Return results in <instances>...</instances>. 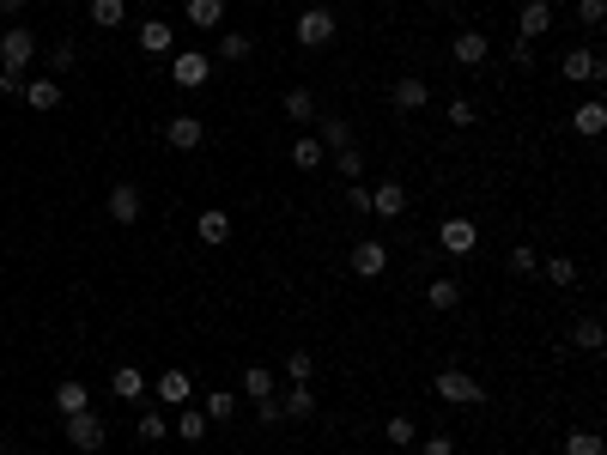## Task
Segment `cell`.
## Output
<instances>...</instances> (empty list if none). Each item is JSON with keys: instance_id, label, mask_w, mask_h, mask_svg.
I'll use <instances>...</instances> for the list:
<instances>
[{"instance_id": "cell-1", "label": "cell", "mask_w": 607, "mask_h": 455, "mask_svg": "<svg viewBox=\"0 0 607 455\" xmlns=\"http://www.w3.org/2000/svg\"><path fill=\"white\" fill-rule=\"evenodd\" d=\"M103 437H109V431H103V419L92 413V407H85V413H68V443H73L79 455H98Z\"/></svg>"}, {"instance_id": "cell-2", "label": "cell", "mask_w": 607, "mask_h": 455, "mask_svg": "<svg viewBox=\"0 0 607 455\" xmlns=\"http://www.w3.org/2000/svg\"><path fill=\"white\" fill-rule=\"evenodd\" d=\"M438 395H443V401H456V407H480V401H486V388L473 383L468 371H456V364L438 371Z\"/></svg>"}, {"instance_id": "cell-3", "label": "cell", "mask_w": 607, "mask_h": 455, "mask_svg": "<svg viewBox=\"0 0 607 455\" xmlns=\"http://www.w3.org/2000/svg\"><path fill=\"white\" fill-rule=\"evenodd\" d=\"M0 61H6V73H25L36 61V36L25 25H12V31L0 36Z\"/></svg>"}, {"instance_id": "cell-4", "label": "cell", "mask_w": 607, "mask_h": 455, "mask_svg": "<svg viewBox=\"0 0 607 455\" xmlns=\"http://www.w3.org/2000/svg\"><path fill=\"white\" fill-rule=\"evenodd\" d=\"M298 43L304 49H322V43H335V12L328 6H310L298 19Z\"/></svg>"}, {"instance_id": "cell-5", "label": "cell", "mask_w": 607, "mask_h": 455, "mask_svg": "<svg viewBox=\"0 0 607 455\" xmlns=\"http://www.w3.org/2000/svg\"><path fill=\"white\" fill-rule=\"evenodd\" d=\"M206 73H213V61H206L201 49H182V55L170 61V79H176V85H189V92H201Z\"/></svg>"}, {"instance_id": "cell-6", "label": "cell", "mask_w": 607, "mask_h": 455, "mask_svg": "<svg viewBox=\"0 0 607 455\" xmlns=\"http://www.w3.org/2000/svg\"><path fill=\"white\" fill-rule=\"evenodd\" d=\"M438 243L449 249V255H468V249L480 243V231H473V219L456 212V219H443V225H438Z\"/></svg>"}, {"instance_id": "cell-7", "label": "cell", "mask_w": 607, "mask_h": 455, "mask_svg": "<svg viewBox=\"0 0 607 455\" xmlns=\"http://www.w3.org/2000/svg\"><path fill=\"white\" fill-rule=\"evenodd\" d=\"M383 267H389V249L376 243V237H365V243L352 249V274L359 280H383Z\"/></svg>"}, {"instance_id": "cell-8", "label": "cell", "mask_w": 607, "mask_h": 455, "mask_svg": "<svg viewBox=\"0 0 607 455\" xmlns=\"http://www.w3.org/2000/svg\"><path fill=\"white\" fill-rule=\"evenodd\" d=\"M559 73H565V79H589V85H595V79H607V61L595 55V49H571Z\"/></svg>"}, {"instance_id": "cell-9", "label": "cell", "mask_w": 607, "mask_h": 455, "mask_svg": "<svg viewBox=\"0 0 607 455\" xmlns=\"http://www.w3.org/2000/svg\"><path fill=\"white\" fill-rule=\"evenodd\" d=\"M140 207H146V201H140L134 182H116V188H109V219H116V225H134Z\"/></svg>"}, {"instance_id": "cell-10", "label": "cell", "mask_w": 607, "mask_h": 455, "mask_svg": "<svg viewBox=\"0 0 607 455\" xmlns=\"http://www.w3.org/2000/svg\"><path fill=\"white\" fill-rule=\"evenodd\" d=\"M553 31V6H546V0H529V6H522V19H516V36H522V43H535V36H546Z\"/></svg>"}, {"instance_id": "cell-11", "label": "cell", "mask_w": 607, "mask_h": 455, "mask_svg": "<svg viewBox=\"0 0 607 455\" xmlns=\"http://www.w3.org/2000/svg\"><path fill=\"white\" fill-rule=\"evenodd\" d=\"M371 212H376V219H401V212H407V188H401V182H376V188H371Z\"/></svg>"}, {"instance_id": "cell-12", "label": "cell", "mask_w": 607, "mask_h": 455, "mask_svg": "<svg viewBox=\"0 0 607 455\" xmlns=\"http://www.w3.org/2000/svg\"><path fill=\"white\" fill-rule=\"evenodd\" d=\"M189 395H195V377H189V371H165V377H158V401H165V407H189Z\"/></svg>"}, {"instance_id": "cell-13", "label": "cell", "mask_w": 607, "mask_h": 455, "mask_svg": "<svg viewBox=\"0 0 607 455\" xmlns=\"http://www.w3.org/2000/svg\"><path fill=\"white\" fill-rule=\"evenodd\" d=\"M195 237H201V243H231V212H219V207H206L201 212V225H195Z\"/></svg>"}, {"instance_id": "cell-14", "label": "cell", "mask_w": 607, "mask_h": 455, "mask_svg": "<svg viewBox=\"0 0 607 455\" xmlns=\"http://www.w3.org/2000/svg\"><path fill=\"white\" fill-rule=\"evenodd\" d=\"M165 140L176 146V152H195V146L206 140V128H201V122H195V116H176V122H170V128H165Z\"/></svg>"}, {"instance_id": "cell-15", "label": "cell", "mask_w": 607, "mask_h": 455, "mask_svg": "<svg viewBox=\"0 0 607 455\" xmlns=\"http://www.w3.org/2000/svg\"><path fill=\"white\" fill-rule=\"evenodd\" d=\"M389 98H395V109H401V116H413V109H425L432 85H425V79H395V92H389Z\"/></svg>"}, {"instance_id": "cell-16", "label": "cell", "mask_w": 607, "mask_h": 455, "mask_svg": "<svg viewBox=\"0 0 607 455\" xmlns=\"http://www.w3.org/2000/svg\"><path fill=\"white\" fill-rule=\"evenodd\" d=\"M486 49H492V43H486L480 31H462L456 43H449V55H456L462 68H480V61H486Z\"/></svg>"}, {"instance_id": "cell-17", "label": "cell", "mask_w": 607, "mask_h": 455, "mask_svg": "<svg viewBox=\"0 0 607 455\" xmlns=\"http://www.w3.org/2000/svg\"><path fill=\"white\" fill-rule=\"evenodd\" d=\"M55 407H61V413H85V407H92L85 383H79V377H61V383H55Z\"/></svg>"}, {"instance_id": "cell-18", "label": "cell", "mask_w": 607, "mask_h": 455, "mask_svg": "<svg viewBox=\"0 0 607 455\" xmlns=\"http://www.w3.org/2000/svg\"><path fill=\"white\" fill-rule=\"evenodd\" d=\"M109 388H116V401H140V395H146V371H140V364H122V371L109 377Z\"/></svg>"}, {"instance_id": "cell-19", "label": "cell", "mask_w": 607, "mask_h": 455, "mask_svg": "<svg viewBox=\"0 0 607 455\" xmlns=\"http://www.w3.org/2000/svg\"><path fill=\"white\" fill-rule=\"evenodd\" d=\"M170 43H176V31H170L165 19H146V25H140V49H146V55H165Z\"/></svg>"}, {"instance_id": "cell-20", "label": "cell", "mask_w": 607, "mask_h": 455, "mask_svg": "<svg viewBox=\"0 0 607 455\" xmlns=\"http://www.w3.org/2000/svg\"><path fill=\"white\" fill-rule=\"evenodd\" d=\"M19 98H25L31 109H61V85H55V79H31Z\"/></svg>"}, {"instance_id": "cell-21", "label": "cell", "mask_w": 607, "mask_h": 455, "mask_svg": "<svg viewBox=\"0 0 607 455\" xmlns=\"http://www.w3.org/2000/svg\"><path fill=\"white\" fill-rule=\"evenodd\" d=\"M279 413H286V419H310V413H316V395H310V383H292V395L279 401Z\"/></svg>"}, {"instance_id": "cell-22", "label": "cell", "mask_w": 607, "mask_h": 455, "mask_svg": "<svg viewBox=\"0 0 607 455\" xmlns=\"http://www.w3.org/2000/svg\"><path fill=\"white\" fill-rule=\"evenodd\" d=\"M425 304H432V310H456V304H462V285L456 280H425Z\"/></svg>"}, {"instance_id": "cell-23", "label": "cell", "mask_w": 607, "mask_h": 455, "mask_svg": "<svg viewBox=\"0 0 607 455\" xmlns=\"http://www.w3.org/2000/svg\"><path fill=\"white\" fill-rule=\"evenodd\" d=\"M122 19H128V0H92V25L98 31H116Z\"/></svg>"}, {"instance_id": "cell-24", "label": "cell", "mask_w": 607, "mask_h": 455, "mask_svg": "<svg viewBox=\"0 0 607 455\" xmlns=\"http://www.w3.org/2000/svg\"><path fill=\"white\" fill-rule=\"evenodd\" d=\"M322 152H328V146L316 140V134H304V140H292V164H298V171H316V164H322Z\"/></svg>"}, {"instance_id": "cell-25", "label": "cell", "mask_w": 607, "mask_h": 455, "mask_svg": "<svg viewBox=\"0 0 607 455\" xmlns=\"http://www.w3.org/2000/svg\"><path fill=\"white\" fill-rule=\"evenodd\" d=\"M286 122H310V116H316V98H310V92H304V85H292V92H286Z\"/></svg>"}, {"instance_id": "cell-26", "label": "cell", "mask_w": 607, "mask_h": 455, "mask_svg": "<svg viewBox=\"0 0 607 455\" xmlns=\"http://www.w3.org/2000/svg\"><path fill=\"white\" fill-rule=\"evenodd\" d=\"M225 19V0H189V25H201V31H213Z\"/></svg>"}, {"instance_id": "cell-27", "label": "cell", "mask_w": 607, "mask_h": 455, "mask_svg": "<svg viewBox=\"0 0 607 455\" xmlns=\"http://www.w3.org/2000/svg\"><path fill=\"white\" fill-rule=\"evenodd\" d=\"M316 140H322V146H335V152H340V146H352V122H346V116H328Z\"/></svg>"}, {"instance_id": "cell-28", "label": "cell", "mask_w": 607, "mask_h": 455, "mask_svg": "<svg viewBox=\"0 0 607 455\" xmlns=\"http://www.w3.org/2000/svg\"><path fill=\"white\" fill-rule=\"evenodd\" d=\"M571 340H577L583 352H602V340H607V334H602V322H595V315H583V322L571 328Z\"/></svg>"}, {"instance_id": "cell-29", "label": "cell", "mask_w": 607, "mask_h": 455, "mask_svg": "<svg viewBox=\"0 0 607 455\" xmlns=\"http://www.w3.org/2000/svg\"><path fill=\"white\" fill-rule=\"evenodd\" d=\"M602 128H607V104H583V109H577V134H589V140H595Z\"/></svg>"}, {"instance_id": "cell-30", "label": "cell", "mask_w": 607, "mask_h": 455, "mask_svg": "<svg viewBox=\"0 0 607 455\" xmlns=\"http://www.w3.org/2000/svg\"><path fill=\"white\" fill-rule=\"evenodd\" d=\"M170 431H182V443H201V437L213 431V425H206V413H189V407H182V419L170 425Z\"/></svg>"}, {"instance_id": "cell-31", "label": "cell", "mask_w": 607, "mask_h": 455, "mask_svg": "<svg viewBox=\"0 0 607 455\" xmlns=\"http://www.w3.org/2000/svg\"><path fill=\"white\" fill-rule=\"evenodd\" d=\"M249 55H255V43H249V36H219V61H249Z\"/></svg>"}, {"instance_id": "cell-32", "label": "cell", "mask_w": 607, "mask_h": 455, "mask_svg": "<svg viewBox=\"0 0 607 455\" xmlns=\"http://www.w3.org/2000/svg\"><path fill=\"white\" fill-rule=\"evenodd\" d=\"M335 171L346 176V182H359V171H365V152H359V146H340V152H335Z\"/></svg>"}, {"instance_id": "cell-33", "label": "cell", "mask_w": 607, "mask_h": 455, "mask_svg": "<svg viewBox=\"0 0 607 455\" xmlns=\"http://www.w3.org/2000/svg\"><path fill=\"white\" fill-rule=\"evenodd\" d=\"M243 388H249L255 401H262V395H273V371H268V364H249V371H243Z\"/></svg>"}, {"instance_id": "cell-34", "label": "cell", "mask_w": 607, "mask_h": 455, "mask_svg": "<svg viewBox=\"0 0 607 455\" xmlns=\"http://www.w3.org/2000/svg\"><path fill=\"white\" fill-rule=\"evenodd\" d=\"M383 437H389V443H419V425L407 419V413H395V419L383 425Z\"/></svg>"}, {"instance_id": "cell-35", "label": "cell", "mask_w": 607, "mask_h": 455, "mask_svg": "<svg viewBox=\"0 0 607 455\" xmlns=\"http://www.w3.org/2000/svg\"><path fill=\"white\" fill-rule=\"evenodd\" d=\"M237 413V401H231V388H219V395H206V425H219V419H231Z\"/></svg>"}, {"instance_id": "cell-36", "label": "cell", "mask_w": 607, "mask_h": 455, "mask_svg": "<svg viewBox=\"0 0 607 455\" xmlns=\"http://www.w3.org/2000/svg\"><path fill=\"white\" fill-rule=\"evenodd\" d=\"M510 274H522V280H529V274H540V255L529 243H516L510 249Z\"/></svg>"}, {"instance_id": "cell-37", "label": "cell", "mask_w": 607, "mask_h": 455, "mask_svg": "<svg viewBox=\"0 0 607 455\" xmlns=\"http://www.w3.org/2000/svg\"><path fill=\"white\" fill-rule=\"evenodd\" d=\"M140 437H146V443H165L170 419H165V413H140Z\"/></svg>"}, {"instance_id": "cell-38", "label": "cell", "mask_w": 607, "mask_h": 455, "mask_svg": "<svg viewBox=\"0 0 607 455\" xmlns=\"http://www.w3.org/2000/svg\"><path fill=\"white\" fill-rule=\"evenodd\" d=\"M565 455H602V437L595 431H571L565 437Z\"/></svg>"}, {"instance_id": "cell-39", "label": "cell", "mask_w": 607, "mask_h": 455, "mask_svg": "<svg viewBox=\"0 0 607 455\" xmlns=\"http://www.w3.org/2000/svg\"><path fill=\"white\" fill-rule=\"evenodd\" d=\"M286 377H292V383H310V377H316V358H310V352H292V358H286Z\"/></svg>"}, {"instance_id": "cell-40", "label": "cell", "mask_w": 607, "mask_h": 455, "mask_svg": "<svg viewBox=\"0 0 607 455\" xmlns=\"http://www.w3.org/2000/svg\"><path fill=\"white\" fill-rule=\"evenodd\" d=\"M577 19H583V25L595 31V25L607 19V0H577Z\"/></svg>"}, {"instance_id": "cell-41", "label": "cell", "mask_w": 607, "mask_h": 455, "mask_svg": "<svg viewBox=\"0 0 607 455\" xmlns=\"http://www.w3.org/2000/svg\"><path fill=\"white\" fill-rule=\"evenodd\" d=\"M546 280H553V285H571V280H577V267L565 261V255H553V261H546Z\"/></svg>"}, {"instance_id": "cell-42", "label": "cell", "mask_w": 607, "mask_h": 455, "mask_svg": "<svg viewBox=\"0 0 607 455\" xmlns=\"http://www.w3.org/2000/svg\"><path fill=\"white\" fill-rule=\"evenodd\" d=\"M255 419H262V425H286V413H279L273 395H262V401H255Z\"/></svg>"}, {"instance_id": "cell-43", "label": "cell", "mask_w": 607, "mask_h": 455, "mask_svg": "<svg viewBox=\"0 0 607 455\" xmlns=\"http://www.w3.org/2000/svg\"><path fill=\"white\" fill-rule=\"evenodd\" d=\"M510 61L529 73V68H535V43H522V36H516V43H510Z\"/></svg>"}, {"instance_id": "cell-44", "label": "cell", "mask_w": 607, "mask_h": 455, "mask_svg": "<svg viewBox=\"0 0 607 455\" xmlns=\"http://www.w3.org/2000/svg\"><path fill=\"white\" fill-rule=\"evenodd\" d=\"M346 207H352V212H371V188H365V182H352V188H346Z\"/></svg>"}, {"instance_id": "cell-45", "label": "cell", "mask_w": 607, "mask_h": 455, "mask_svg": "<svg viewBox=\"0 0 607 455\" xmlns=\"http://www.w3.org/2000/svg\"><path fill=\"white\" fill-rule=\"evenodd\" d=\"M468 122H473V104H468V98H456V104H449V128H468Z\"/></svg>"}, {"instance_id": "cell-46", "label": "cell", "mask_w": 607, "mask_h": 455, "mask_svg": "<svg viewBox=\"0 0 607 455\" xmlns=\"http://www.w3.org/2000/svg\"><path fill=\"white\" fill-rule=\"evenodd\" d=\"M425 455H456V443H449L443 431H432V437H425Z\"/></svg>"}, {"instance_id": "cell-47", "label": "cell", "mask_w": 607, "mask_h": 455, "mask_svg": "<svg viewBox=\"0 0 607 455\" xmlns=\"http://www.w3.org/2000/svg\"><path fill=\"white\" fill-rule=\"evenodd\" d=\"M0 92H6V98H19V92H25V79H19V73H6V68H0Z\"/></svg>"}, {"instance_id": "cell-48", "label": "cell", "mask_w": 607, "mask_h": 455, "mask_svg": "<svg viewBox=\"0 0 607 455\" xmlns=\"http://www.w3.org/2000/svg\"><path fill=\"white\" fill-rule=\"evenodd\" d=\"M134 6H152V0H134Z\"/></svg>"}]
</instances>
